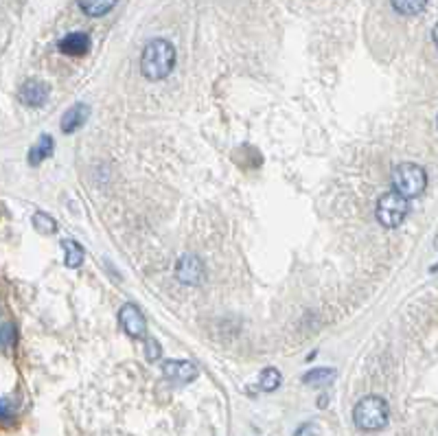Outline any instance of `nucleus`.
Segmentation results:
<instances>
[{
    "label": "nucleus",
    "instance_id": "8",
    "mask_svg": "<svg viewBox=\"0 0 438 436\" xmlns=\"http://www.w3.org/2000/svg\"><path fill=\"white\" fill-rule=\"evenodd\" d=\"M51 88L49 84H44L40 79H29L20 86V101L29 105V108H42V105L49 101Z\"/></svg>",
    "mask_w": 438,
    "mask_h": 436
},
{
    "label": "nucleus",
    "instance_id": "11",
    "mask_svg": "<svg viewBox=\"0 0 438 436\" xmlns=\"http://www.w3.org/2000/svg\"><path fill=\"white\" fill-rule=\"evenodd\" d=\"M53 149H55L53 138L49 134H42L38 138V143L29 149V164H33V167H35V164H40L42 160H46L53 154Z\"/></svg>",
    "mask_w": 438,
    "mask_h": 436
},
{
    "label": "nucleus",
    "instance_id": "9",
    "mask_svg": "<svg viewBox=\"0 0 438 436\" xmlns=\"http://www.w3.org/2000/svg\"><path fill=\"white\" fill-rule=\"evenodd\" d=\"M59 51L70 57H84L90 51V35L84 31L68 33L66 38L59 40Z\"/></svg>",
    "mask_w": 438,
    "mask_h": 436
},
{
    "label": "nucleus",
    "instance_id": "13",
    "mask_svg": "<svg viewBox=\"0 0 438 436\" xmlns=\"http://www.w3.org/2000/svg\"><path fill=\"white\" fill-rule=\"evenodd\" d=\"M62 248H64V263L66 268L75 270L84 263V248H81V243L73 241V239H64L62 241Z\"/></svg>",
    "mask_w": 438,
    "mask_h": 436
},
{
    "label": "nucleus",
    "instance_id": "19",
    "mask_svg": "<svg viewBox=\"0 0 438 436\" xmlns=\"http://www.w3.org/2000/svg\"><path fill=\"white\" fill-rule=\"evenodd\" d=\"M294 436H320V432H318L314 423H303V426L294 432Z\"/></svg>",
    "mask_w": 438,
    "mask_h": 436
},
{
    "label": "nucleus",
    "instance_id": "7",
    "mask_svg": "<svg viewBox=\"0 0 438 436\" xmlns=\"http://www.w3.org/2000/svg\"><path fill=\"white\" fill-rule=\"evenodd\" d=\"M162 373L173 384H191L197 377V367L188 360H167L162 364Z\"/></svg>",
    "mask_w": 438,
    "mask_h": 436
},
{
    "label": "nucleus",
    "instance_id": "17",
    "mask_svg": "<svg viewBox=\"0 0 438 436\" xmlns=\"http://www.w3.org/2000/svg\"><path fill=\"white\" fill-rule=\"evenodd\" d=\"M390 3H393L395 11L401 16H417L425 9L428 0H390Z\"/></svg>",
    "mask_w": 438,
    "mask_h": 436
},
{
    "label": "nucleus",
    "instance_id": "18",
    "mask_svg": "<svg viewBox=\"0 0 438 436\" xmlns=\"http://www.w3.org/2000/svg\"><path fill=\"white\" fill-rule=\"evenodd\" d=\"M145 347H147V360H149V362H156V360L160 358V353H162L160 345H158L153 338L147 336V338H145Z\"/></svg>",
    "mask_w": 438,
    "mask_h": 436
},
{
    "label": "nucleus",
    "instance_id": "12",
    "mask_svg": "<svg viewBox=\"0 0 438 436\" xmlns=\"http://www.w3.org/2000/svg\"><path fill=\"white\" fill-rule=\"evenodd\" d=\"M79 9L84 11L86 16L90 18H99V16H105L108 11L114 9L116 0H77Z\"/></svg>",
    "mask_w": 438,
    "mask_h": 436
},
{
    "label": "nucleus",
    "instance_id": "6",
    "mask_svg": "<svg viewBox=\"0 0 438 436\" xmlns=\"http://www.w3.org/2000/svg\"><path fill=\"white\" fill-rule=\"evenodd\" d=\"M175 276L184 285H202L206 276V268L202 263V259L195 254H184L177 259L175 263Z\"/></svg>",
    "mask_w": 438,
    "mask_h": 436
},
{
    "label": "nucleus",
    "instance_id": "10",
    "mask_svg": "<svg viewBox=\"0 0 438 436\" xmlns=\"http://www.w3.org/2000/svg\"><path fill=\"white\" fill-rule=\"evenodd\" d=\"M88 116H90V105L86 103H75L73 108H68L62 116V132L64 134H73L77 132L79 127H84L86 121H88Z\"/></svg>",
    "mask_w": 438,
    "mask_h": 436
},
{
    "label": "nucleus",
    "instance_id": "4",
    "mask_svg": "<svg viewBox=\"0 0 438 436\" xmlns=\"http://www.w3.org/2000/svg\"><path fill=\"white\" fill-rule=\"evenodd\" d=\"M408 210H410V204L406 197H401L395 191H388L380 197V202H377L375 215L384 228H397L408 217Z\"/></svg>",
    "mask_w": 438,
    "mask_h": 436
},
{
    "label": "nucleus",
    "instance_id": "3",
    "mask_svg": "<svg viewBox=\"0 0 438 436\" xmlns=\"http://www.w3.org/2000/svg\"><path fill=\"white\" fill-rule=\"evenodd\" d=\"M428 186V173L414 162H401L393 169V191L406 199L419 197Z\"/></svg>",
    "mask_w": 438,
    "mask_h": 436
},
{
    "label": "nucleus",
    "instance_id": "16",
    "mask_svg": "<svg viewBox=\"0 0 438 436\" xmlns=\"http://www.w3.org/2000/svg\"><path fill=\"white\" fill-rule=\"evenodd\" d=\"M31 224H33V228L38 232H42V235L57 232V221L49 213H44V210H35L33 217H31Z\"/></svg>",
    "mask_w": 438,
    "mask_h": 436
},
{
    "label": "nucleus",
    "instance_id": "14",
    "mask_svg": "<svg viewBox=\"0 0 438 436\" xmlns=\"http://www.w3.org/2000/svg\"><path fill=\"white\" fill-rule=\"evenodd\" d=\"M336 380V371L333 369H314L309 373L303 375V384L307 386H327Z\"/></svg>",
    "mask_w": 438,
    "mask_h": 436
},
{
    "label": "nucleus",
    "instance_id": "5",
    "mask_svg": "<svg viewBox=\"0 0 438 436\" xmlns=\"http://www.w3.org/2000/svg\"><path fill=\"white\" fill-rule=\"evenodd\" d=\"M118 323H121L123 331L134 338V340H143L147 338V320L143 312L138 309V305L134 303H125L121 312H118Z\"/></svg>",
    "mask_w": 438,
    "mask_h": 436
},
{
    "label": "nucleus",
    "instance_id": "20",
    "mask_svg": "<svg viewBox=\"0 0 438 436\" xmlns=\"http://www.w3.org/2000/svg\"><path fill=\"white\" fill-rule=\"evenodd\" d=\"M11 417V406L7 399H0V421H7Z\"/></svg>",
    "mask_w": 438,
    "mask_h": 436
},
{
    "label": "nucleus",
    "instance_id": "1",
    "mask_svg": "<svg viewBox=\"0 0 438 436\" xmlns=\"http://www.w3.org/2000/svg\"><path fill=\"white\" fill-rule=\"evenodd\" d=\"M175 66V49L167 40H151L140 55V73L149 81H160L169 77Z\"/></svg>",
    "mask_w": 438,
    "mask_h": 436
},
{
    "label": "nucleus",
    "instance_id": "2",
    "mask_svg": "<svg viewBox=\"0 0 438 436\" xmlns=\"http://www.w3.org/2000/svg\"><path fill=\"white\" fill-rule=\"evenodd\" d=\"M390 408L388 402L377 395H369L358 402L353 408V423L364 432H377L388 426Z\"/></svg>",
    "mask_w": 438,
    "mask_h": 436
},
{
    "label": "nucleus",
    "instance_id": "15",
    "mask_svg": "<svg viewBox=\"0 0 438 436\" xmlns=\"http://www.w3.org/2000/svg\"><path fill=\"white\" fill-rule=\"evenodd\" d=\"M281 382H283V377H281V373L274 367L263 369L261 375H259V388L265 391V393H274L276 388L281 386Z\"/></svg>",
    "mask_w": 438,
    "mask_h": 436
}]
</instances>
